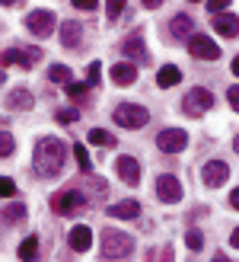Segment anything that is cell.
<instances>
[{
    "label": "cell",
    "mask_w": 239,
    "mask_h": 262,
    "mask_svg": "<svg viewBox=\"0 0 239 262\" xmlns=\"http://www.w3.org/2000/svg\"><path fill=\"white\" fill-rule=\"evenodd\" d=\"M64 160H67V147L58 141V138H42L35 147V173L42 179H55L61 169H64Z\"/></svg>",
    "instance_id": "6da1fadb"
},
{
    "label": "cell",
    "mask_w": 239,
    "mask_h": 262,
    "mask_svg": "<svg viewBox=\"0 0 239 262\" xmlns=\"http://www.w3.org/2000/svg\"><path fill=\"white\" fill-rule=\"evenodd\" d=\"M83 208H86V199L80 189H61L58 195H51V211L55 214L70 217V214H80Z\"/></svg>",
    "instance_id": "7a4b0ae2"
},
{
    "label": "cell",
    "mask_w": 239,
    "mask_h": 262,
    "mask_svg": "<svg viewBox=\"0 0 239 262\" xmlns=\"http://www.w3.org/2000/svg\"><path fill=\"white\" fill-rule=\"evenodd\" d=\"M131 250H134V240H131L128 233H122V230H105L102 233V256L105 259H122Z\"/></svg>",
    "instance_id": "3957f363"
},
{
    "label": "cell",
    "mask_w": 239,
    "mask_h": 262,
    "mask_svg": "<svg viewBox=\"0 0 239 262\" xmlns=\"http://www.w3.org/2000/svg\"><path fill=\"white\" fill-rule=\"evenodd\" d=\"M55 23H58V16L51 10H32L29 16H26V29H29L35 38H48L55 32Z\"/></svg>",
    "instance_id": "277c9868"
},
{
    "label": "cell",
    "mask_w": 239,
    "mask_h": 262,
    "mask_svg": "<svg viewBox=\"0 0 239 262\" xmlns=\"http://www.w3.org/2000/svg\"><path fill=\"white\" fill-rule=\"evenodd\" d=\"M147 119H150L147 109H144V106H134V102H122V106L115 109V122L122 125V128H131V131H134V128H144V125H147Z\"/></svg>",
    "instance_id": "5b68a950"
},
{
    "label": "cell",
    "mask_w": 239,
    "mask_h": 262,
    "mask_svg": "<svg viewBox=\"0 0 239 262\" xmlns=\"http://www.w3.org/2000/svg\"><path fill=\"white\" fill-rule=\"evenodd\" d=\"M210 106H214V96H210V90H204V86L188 90V96L182 102L185 115H204V112H210Z\"/></svg>",
    "instance_id": "8992f818"
},
{
    "label": "cell",
    "mask_w": 239,
    "mask_h": 262,
    "mask_svg": "<svg viewBox=\"0 0 239 262\" xmlns=\"http://www.w3.org/2000/svg\"><path fill=\"white\" fill-rule=\"evenodd\" d=\"M38 58H42V51H38L35 45H29V48H7L4 55H0V64H4V68H10V64H19V68H32Z\"/></svg>",
    "instance_id": "52a82bcc"
},
{
    "label": "cell",
    "mask_w": 239,
    "mask_h": 262,
    "mask_svg": "<svg viewBox=\"0 0 239 262\" xmlns=\"http://www.w3.org/2000/svg\"><path fill=\"white\" fill-rule=\"evenodd\" d=\"M185 144H188V135L182 128H166L156 135V147L163 154H179V150H185Z\"/></svg>",
    "instance_id": "ba28073f"
},
{
    "label": "cell",
    "mask_w": 239,
    "mask_h": 262,
    "mask_svg": "<svg viewBox=\"0 0 239 262\" xmlns=\"http://www.w3.org/2000/svg\"><path fill=\"white\" fill-rule=\"evenodd\" d=\"M188 51L195 58H201V61H217L220 58V45L214 38H207V35H192L188 38Z\"/></svg>",
    "instance_id": "9c48e42d"
},
{
    "label": "cell",
    "mask_w": 239,
    "mask_h": 262,
    "mask_svg": "<svg viewBox=\"0 0 239 262\" xmlns=\"http://www.w3.org/2000/svg\"><path fill=\"white\" fill-rule=\"evenodd\" d=\"M201 179H204V186L217 189V186H223V182L230 179V166L223 163V160H210V163H204V169H201Z\"/></svg>",
    "instance_id": "30bf717a"
},
{
    "label": "cell",
    "mask_w": 239,
    "mask_h": 262,
    "mask_svg": "<svg viewBox=\"0 0 239 262\" xmlns=\"http://www.w3.org/2000/svg\"><path fill=\"white\" fill-rule=\"evenodd\" d=\"M156 195L166 205H176V202H182V182L176 176H159L156 179Z\"/></svg>",
    "instance_id": "8fae6325"
},
{
    "label": "cell",
    "mask_w": 239,
    "mask_h": 262,
    "mask_svg": "<svg viewBox=\"0 0 239 262\" xmlns=\"http://www.w3.org/2000/svg\"><path fill=\"white\" fill-rule=\"evenodd\" d=\"M115 169H118V176H122L128 186H137V182H140V163L134 160V157H118Z\"/></svg>",
    "instance_id": "7c38bea8"
},
{
    "label": "cell",
    "mask_w": 239,
    "mask_h": 262,
    "mask_svg": "<svg viewBox=\"0 0 239 262\" xmlns=\"http://www.w3.org/2000/svg\"><path fill=\"white\" fill-rule=\"evenodd\" d=\"M134 80H137V68H134V64L118 61L115 68H112V83H115V86H131Z\"/></svg>",
    "instance_id": "4fadbf2b"
},
{
    "label": "cell",
    "mask_w": 239,
    "mask_h": 262,
    "mask_svg": "<svg viewBox=\"0 0 239 262\" xmlns=\"http://www.w3.org/2000/svg\"><path fill=\"white\" fill-rule=\"evenodd\" d=\"M61 42H64V48H80V42H83V26L77 19H67L61 26Z\"/></svg>",
    "instance_id": "5bb4252c"
},
{
    "label": "cell",
    "mask_w": 239,
    "mask_h": 262,
    "mask_svg": "<svg viewBox=\"0 0 239 262\" xmlns=\"http://www.w3.org/2000/svg\"><path fill=\"white\" fill-rule=\"evenodd\" d=\"M92 246V230L86 227V224H77L74 230H70V250L74 253H86Z\"/></svg>",
    "instance_id": "9a60e30c"
},
{
    "label": "cell",
    "mask_w": 239,
    "mask_h": 262,
    "mask_svg": "<svg viewBox=\"0 0 239 262\" xmlns=\"http://www.w3.org/2000/svg\"><path fill=\"white\" fill-rule=\"evenodd\" d=\"M214 29L223 38H236L239 35V19L233 16V13H217V16H214Z\"/></svg>",
    "instance_id": "2e32d148"
},
{
    "label": "cell",
    "mask_w": 239,
    "mask_h": 262,
    "mask_svg": "<svg viewBox=\"0 0 239 262\" xmlns=\"http://www.w3.org/2000/svg\"><path fill=\"white\" fill-rule=\"evenodd\" d=\"M109 217H122V221L140 217V205H137L134 199H128V202H118V205H109Z\"/></svg>",
    "instance_id": "e0dca14e"
},
{
    "label": "cell",
    "mask_w": 239,
    "mask_h": 262,
    "mask_svg": "<svg viewBox=\"0 0 239 262\" xmlns=\"http://www.w3.org/2000/svg\"><path fill=\"white\" fill-rule=\"evenodd\" d=\"M172 38H192L195 32V19L188 16V13H179V16H172Z\"/></svg>",
    "instance_id": "ac0fdd59"
},
{
    "label": "cell",
    "mask_w": 239,
    "mask_h": 262,
    "mask_svg": "<svg viewBox=\"0 0 239 262\" xmlns=\"http://www.w3.org/2000/svg\"><path fill=\"white\" fill-rule=\"evenodd\" d=\"M122 51L128 58H134V61H150V55H147V45L140 42V35H131V38H125L122 42Z\"/></svg>",
    "instance_id": "d6986e66"
},
{
    "label": "cell",
    "mask_w": 239,
    "mask_h": 262,
    "mask_svg": "<svg viewBox=\"0 0 239 262\" xmlns=\"http://www.w3.org/2000/svg\"><path fill=\"white\" fill-rule=\"evenodd\" d=\"M182 80V71L176 68V64H166V68H159V74H156V83L163 86V90H169V86H176Z\"/></svg>",
    "instance_id": "ffe728a7"
},
{
    "label": "cell",
    "mask_w": 239,
    "mask_h": 262,
    "mask_svg": "<svg viewBox=\"0 0 239 262\" xmlns=\"http://www.w3.org/2000/svg\"><path fill=\"white\" fill-rule=\"evenodd\" d=\"M7 106L10 109H32V93H29V90H13V93L7 96Z\"/></svg>",
    "instance_id": "44dd1931"
},
{
    "label": "cell",
    "mask_w": 239,
    "mask_h": 262,
    "mask_svg": "<svg viewBox=\"0 0 239 262\" xmlns=\"http://www.w3.org/2000/svg\"><path fill=\"white\" fill-rule=\"evenodd\" d=\"M19 259L22 262H35L38 259V237H26L19 243Z\"/></svg>",
    "instance_id": "7402d4cb"
},
{
    "label": "cell",
    "mask_w": 239,
    "mask_h": 262,
    "mask_svg": "<svg viewBox=\"0 0 239 262\" xmlns=\"http://www.w3.org/2000/svg\"><path fill=\"white\" fill-rule=\"evenodd\" d=\"M48 80L51 83H70V68H64V64H51V68H48Z\"/></svg>",
    "instance_id": "603a6c76"
},
{
    "label": "cell",
    "mask_w": 239,
    "mask_h": 262,
    "mask_svg": "<svg viewBox=\"0 0 239 262\" xmlns=\"http://www.w3.org/2000/svg\"><path fill=\"white\" fill-rule=\"evenodd\" d=\"M22 217H26V205L13 202V205L4 208V221H7V224H16V221H22Z\"/></svg>",
    "instance_id": "cb8c5ba5"
},
{
    "label": "cell",
    "mask_w": 239,
    "mask_h": 262,
    "mask_svg": "<svg viewBox=\"0 0 239 262\" xmlns=\"http://www.w3.org/2000/svg\"><path fill=\"white\" fill-rule=\"evenodd\" d=\"M89 144H99V147H115V138L109 135V131H102V128H92L89 131Z\"/></svg>",
    "instance_id": "d4e9b609"
},
{
    "label": "cell",
    "mask_w": 239,
    "mask_h": 262,
    "mask_svg": "<svg viewBox=\"0 0 239 262\" xmlns=\"http://www.w3.org/2000/svg\"><path fill=\"white\" fill-rule=\"evenodd\" d=\"M74 157H77V163H80V169H83V173H89V169H92V163H89V154H86V147H83V144H74Z\"/></svg>",
    "instance_id": "484cf974"
},
{
    "label": "cell",
    "mask_w": 239,
    "mask_h": 262,
    "mask_svg": "<svg viewBox=\"0 0 239 262\" xmlns=\"http://www.w3.org/2000/svg\"><path fill=\"white\" fill-rule=\"evenodd\" d=\"M86 93H89V83H67V96L70 99H86Z\"/></svg>",
    "instance_id": "4316f807"
},
{
    "label": "cell",
    "mask_w": 239,
    "mask_h": 262,
    "mask_svg": "<svg viewBox=\"0 0 239 262\" xmlns=\"http://www.w3.org/2000/svg\"><path fill=\"white\" fill-rule=\"evenodd\" d=\"M16 195V182L10 176H0V199H13Z\"/></svg>",
    "instance_id": "83f0119b"
},
{
    "label": "cell",
    "mask_w": 239,
    "mask_h": 262,
    "mask_svg": "<svg viewBox=\"0 0 239 262\" xmlns=\"http://www.w3.org/2000/svg\"><path fill=\"white\" fill-rule=\"evenodd\" d=\"M86 74H89V77H86V83H89V86H99V80H102V64H99V61H92Z\"/></svg>",
    "instance_id": "f1b7e54d"
},
{
    "label": "cell",
    "mask_w": 239,
    "mask_h": 262,
    "mask_svg": "<svg viewBox=\"0 0 239 262\" xmlns=\"http://www.w3.org/2000/svg\"><path fill=\"white\" fill-rule=\"evenodd\" d=\"M185 243H188V250H201V246H204L201 230H188V233H185Z\"/></svg>",
    "instance_id": "f546056e"
},
{
    "label": "cell",
    "mask_w": 239,
    "mask_h": 262,
    "mask_svg": "<svg viewBox=\"0 0 239 262\" xmlns=\"http://www.w3.org/2000/svg\"><path fill=\"white\" fill-rule=\"evenodd\" d=\"M10 154H13V135L0 131V157H10Z\"/></svg>",
    "instance_id": "4dcf8cb0"
},
{
    "label": "cell",
    "mask_w": 239,
    "mask_h": 262,
    "mask_svg": "<svg viewBox=\"0 0 239 262\" xmlns=\"http://www.w3.org/2000/svg\"><path fill=\"white\" fill-rule=\"evenodd\" d=\"M77 119H80V109H61L58 112V122L61 125H74Z\"/></svg>",
    "instance_id": "1f68e13d"
},
{
    "label": "cell",
    "mask_w": 239,
    "mask_h": 262,
    "mask_svg": "<svg viewBox=\"0 0 239 262\" xmlns=\"http://www.w3.org/2000/svg\"><path fill=\"white\" fill-rule=\"evenodd\" d=\"M227 7H230V0H207V10L214 13V16L217 13H227Z\"/></svg>",
    "instance_id": "d6a6232c"
},
{
    "label": "cell",
    "mask_w": 239,
    "mask_h": 262,
    "mask_svg": "<svg viewBox=\"0 0 239 262\" xmlns=\"http://www.w3.org/2000/svg\"><path fill=\"white\" fill-rule=\"evenodd\" d=\"M125 13V0H112L109 4V19H118Z\"/></svg>",
    "instance_id": "836d02e7"
},
{
    "label": "cell",
    "mask_w": 239,
    "mask_h": 262,
    "mask_svg": "<svg viewBox=\"0 0 239 262\" xmlns=\"http://www.w3.org/2000/svg\"><path fill=\"white\" fill-rule=\"evenodd\" d=\"M227 99H230V106H233V109H236V112H239V83H236V86H230V90H227Z\"/></svg>",
    "instance_id": "e575fe53"
},
{
    "label": "cell",
    "mask_w": 239,
    "mask_h": 262,
    "mask_svg": "<svg viewBox=\"0 0 239 262\" xmlns=\"http://www.w3.org/2000/svg\"><path fill=\"white\" fill-rule=\"evenodd\" d=\"M77 10H96V0H74Z\"/></svg>",
    "instance_id": "d590c367"
},
{
    "label": "cell",
    "mask_w": 239,
    "mask_h": 262,
    "mask_svg": "<svg viewBox=\"0 0 239 262\" xmlns=\"http://www.w3.org/2000/svg\"><path fill=\"white\" fill-rule=\"evenodd\" d=\"M230 205H233L236 211H239V189H233V195H230Z\"/></svg>",
    "instance_id": "8d00e7d4"
},
{
    "label": "cell",
    "mask_w": 239,
    "mask_h": 262,
    "mask_svg": "<svg viewBox=\"0 0 239 262\" xmlns=\"http://www.w3.org/2000/svg\"><path fill=\"white\" fill-rule=\"evenodd\" d=\"M230 243H233V246H236V250H239V227L233 230V237H230Z\"/></svg>",
    "instance_id": "74e56055"
},
{
    "label": "cell",
    "mask_w": 239,
    "mask_h": 262,
    "mask_svg": "<svg viewBox=\"0 0 239 262\" xmlns=\"http://www.w3.org/2000/svg\"><path fill=\"white\" fill-rule=\"evenodd\" d=\"M233 74L239 77V58H233Z\"/></svg>",
    "instance_id": "f35d334b"
},
{
    "label": "cell",
    "mask_w": 239,
    "mask_h": 262,
    "mask_svg": "<svg viewBox=\"0 0 239 262\" xmlns=\"http://www.w3.org/2000/svg\"><path fill=\"white\" fill-rule=\"evenodd\" d=\"M214 262H230V259H227V256H223V253H220V256H214Z\"/></svg>",
    "instance_id": "ab89813d"
},
{
    "label": "cell",
    "mask_w": 239,
    "mask_h": 262,
    "mask_svg": "<svg viewBox=\"0 0 239 262\" xmlns=\"http://www.w3.org/2000/svg\"><path fill=\"white\" fill-rule=\"evenodd\" d=\"M233 147H236V154H239V135H236V141H233Z\"/></svg>",
    "instance_id": "60d3db41"
},
{
    "label": "cell",
    "mask_w": 239,
    "mask_h": 262,
    "mask_svg": "<svg viewBox=\"0 0 239 262\" xmlns=\"http://www.w3.org/2000/svg\"><path fill=\"white\" fill-rule=\"evenodd\" d=\"M4 80H7V74H4V71H0V86H4Z\"/></svg>",
    "instance_id": "b9f144b4"
}]
</instances>
